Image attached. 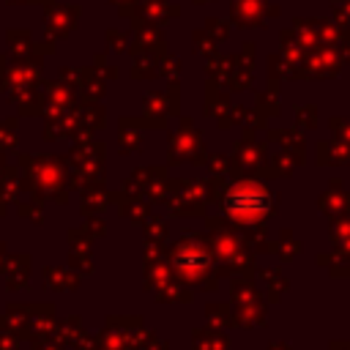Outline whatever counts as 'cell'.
I'll return each mask as SVG.
<instances>
[{"mask_svg":"<svg viewBox=\"0 0 350 350\" xmlns=\"http://www.w3.org/2000/svg\"><path fill=\"white\" fill-rule=\"evenodd\" d=\"M268 202H271L268 191L260 189L257 183H238V186L230 189V194L224 200L227 211L235 219H257L268 211Z\"/></svg>","mask_w":350,"mask_h":350,"instance_id":"obj_1","label":"cell"},{"mask_svg":"<svg viewBox=\"0 0 350 350\" xmlns=\"http://www.w3.org/2000/svg\"><path fill=\"white\" fill-rule=\"evenodd\" d=\"M205 265H208V257L200 249H183L175 257V268L183 271V276H200L205 271Z\"/></svg>","mask_w":350,"mask_h":350,"instance_id":"obj_2","label":"cell"}]
</instances>
